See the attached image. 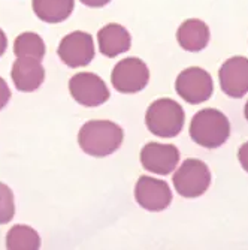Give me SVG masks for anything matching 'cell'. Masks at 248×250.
<instances>
[{
    "label": "cell",
    "instance_id": "1",
    "mask_svg": "<svg viewBox=\"0 0 248 250\" xmlns=\"http://www.w3.org/2000/svg\"><path fill=\"white\" fill-rule=\"evenodd\" d=\"M123 140V129L109 120L87 122L78 133L81 150L95 157H105L115 153L121 147Z\"/></svg>",
    "mask_w": 248,
    "mask_h": 250
},
{
    "label": "cell",
    "instance_id": "2",
    "mask_svg": "<svg viewBox=\"0 0 248 250\" xmlns=\"http://www.w3.org/2000/svg\"><path fill=\"white\" fill-rule=\"evenodd\" d=\"M230 123L221 111L208 108L202 109L191 119L190 136L191 140L205 148H218L229 140Z\"/></svg>",
    "mask_w": 248,
    "mask_h": 250
},
{
    "label": "cell",
    "instance_id": "3",
    "mask_svg": "<svg viewBox=\"0 0 248 250\" xmlns=\"http://www.w3.org/2000/svg\"><path fill=\"white\" fill-rule=\"evenodd\" d=\"M186 114L178 102L163 98L154 101L145 114V125L148 130L160 138H173L184 127Z\"/></svg>",
    "mask_w": 248,
    "mask_h": 250
},
{
    "label": "cell",
    "instance_id": "4",
    "mask_svg": "<svg viewBox=\"0 0 248 250\" xmlns=\"http://www.w3.org/2000/svg\"><path fill=\"white\" fill-rule=\"evenodd\" d=\"M211 185V172L199 159H187L173 174V188L183 198H199Z\"/></svg>",
    "mask_w": 248,
    "mask_h": 250
},
{
    "label": "cell",
    "instance_id": "5",
    "mask_svg": "<svg viewBox=\"0 0 248 250\" xmlns=\"http://www.w3.org/2000/svg\"><path fill=\"white\" fill-rule=\"evenodd\" d=\"M111 81L114 88L120 93H138L147 87L150 81L148 66L138 57H127L118 62L112 69Z\"/></svg>",
    "mask_w": 248,
    "mask_h": 250
},
{
    "label": "cell",
    "instance_id": "6",
    "mask_svg": "<svg viewBox=\"0 0 248 250\" xmlns=\"http://www.w3.org/2000/svg\"><path fill=\"white\" fill-rule=\"evenodd\" d=\"M175 90L179 98L187 104L197 105L207 102L212 92L214 84L211 75L202 67H187L178 75L175 81Z\"/></svg>",
    "mask_w": 248,
    "mask_h": 250
},
{
    "label": "cell",
    "instance_id": "7",
    "mask_svg": "<svg viewBox=\"0 0 248 250\" xmlns=\"http://www.w3.org/2000/svg\"><path fill=\"white\" fill-rule=\"evenodd\" d=\"M69 92L82 106H99L109 99V90L105 81L92 72H81L71 78Z\"/></svg>",
    "mask_w": 248,
    "mask_h": 250
},
{
    "label": "cell",
    "instance_id": "8",
    "mask_svg": "<svg viewBox=\"0 0 248 250\" xmlns=\"http://www.w3.org/2000/svg\"><path fill=\"white\" fill-rule=\"evenodd\" d=\"M134 199L147 211H163L172 202V190L166 181L142 175L134 186Z\"/></svg>",
    "mask_w": 248,
    "mask_h": 250
},
{
    "label": "cell",
    "instance_id": "9",
    "mask_svg": "<svg viewBox=\"0 0 248 250\" xmlns=\"http://www.w3.org/2000/svg\"><path fill=\"white\" fill-rule=\"evenodd\" d=\"M57 54L69 67L87 66L95 57V42L92 35L85 32H72L64 36L58 45Z\"/></svg>",
    "mask_w": 248,
    "mask_h": 250
},
{
    "label": "cell",
    "instance_id": "10",
    "mask_svg": "<svg viewBox=\"0 0 248 250\" xmlns=\"http://www.w3.org/2000/svg\"><path fill=\"white\" fill-rule=\"evenodd\" d=\"M220 87L229 98L239 99L248 93V59L235 56L223 63L218 72Z\"/></svg>",
    "mask_w": 248,
    "mask_h": 250
},
{
    "label": "cell",
    "instance_id": "11",
    "mask_svg": "<svg viewBox=\"0 0 248 250\" xmlns=\"http://www.w3.org/2000/svg\"><path fill=\"white\" fill-rule=\"evenodd\" d=\"M179 162V150L172 144L148 143L141 151V164L145 171L157 175L171 174Z\"/></svg>",
    "mask_w": 248,
    "mask_h": 250
},
{
    "label": "cell",
    "instance_id": "12",
    "mask_svg": "<svg viewBox=\"0 0 248 250\" xmlns=\"http://www.w3.org/2000/svg\"><path fill=\"white\" fill-rule=\"evenodd\" d=\"M11 77L14 85L19 92H35L45 80L42 60H38L35 57H18L12 64Z\"/></svg>",
    "mask_w": 248,
    "mask_h": 250
},
{
    "label": "cell",
    "instance_id": "13",
    "mask_svg": "<svg viewBox=\"0 0 248 250\" xmlns=\"http://www.w3.org/2000/svg\"><path fill=\"white\" fill-rule=\"evenodd\" d=\"M99 50L105 57H117L127 53L132 47V38L126 27L111 22L102 27L97 33Z\"/></svg>",
    "mask_w": 248,
    "mask_h": 250
},
{
    "label": "cell",
    "instance_id": "14",
    "mask_svg": "<svg viewBox=\"0 0 248 250\" xmlns=\"http://www.w3.org/2000/svg\"><path fill=\"white\" fill-rule=\"evenodd\" d=\"M176 41L179 47L190 53H197L207 48L210 42V27L202 20H186L176 32Z\"/></svg>",
    "mask_w": 248,
    "mask_h": 250
},
{
    "label": "cell",
    "instance_id": "15",
    "mask_svg": "<svg viewBox=\"0 0 248 250\" xmlns=\"http://www.w3.org/2000/svg\"><path fill=\"white\" fill-rule=\"evenodd\" d=\"M74 0H33L36 17L45 22H61L74 11Z\"/></svg>",
    "mask_w": 248,
    "mask_h": 250
},
{
    "label": "cell",
    "instance_id": "16",
    "mask_svg": "<svg viewBox=\"0 0 248 250\" xmlns=\"http://www.w3.org/2000/svg\"><path fill=\"white\" fill-rule=\"evenodd\" d=\"M6 247L9 250H36L40 247V237L27 225H15L8 232Z\"/></svg>",
    "mask_w": 248,
    "mask_h": 250
},
{
    "label": "cell",
    "instance_id": "17",
    "mask_svg": "<svg viewBox=\"0 0 248 250\" xmlns=\"http://www.w3.org/2000/svg\"><path fill=\"white\" fill-rule=\"evenodd\" d=\"M14 53L18 57H35L42 60L45 56V43L36 33H21L14 42Z\"/></svg>",
    "mask_w": 248,
    "mask_h": 250
},
{
    "label": "cell",
    "instance_id": "18",
    "mask_svg": "<svg viewBox=\"0 0 248 250\" xmlns=\"http://www.w3.org/2000/svg\"><path fill=\"white\" fill-rule=\"evenodd\" d=\"M15 214L14 193L9 186L0 183V225L9 223Z\"/></svg>",
    "mask_w": 248,
    "mask_h": 250
},
{
    "label": "cell",
    "instance_id": "19",
    "mask_svg": "<svg viewBox=\"0 0 248 250\" xmlns=\"http://www.w3.org/2000/svg\"><path fill=\"white\" fill-rule=\"evenodd\" d=\"M11 99V90L3 78H0V109H3Z\"/></svg>",
    "mask_w": 248,
    "mask_h": 250
},
{
    "label": "cell",
    "instance_id": "20",
    "mask_svg": "<svg viewBox=\"0 0 248 250\" xmlns=\"http://www.w3.org/2000/svg\"><path fill=\"white\" fill-rule=\"evenodd\" d=\"M238 159H239V164H241V167L244 168V171L248 172V141L239 147Z\"/></svg>",
    "mask_w": 248,
    "mask_h": 250
},
{
    "label": "cell",
    "instance_id": "21",
    "mask_svg": "<svg viewBox=\"0 0 248 250\" xmlns=\"http://www.w3.org/2000/svg\"><path fill=\"white\" fill-rule=\"evenodd\" d=\"M111 0H81V3H84L88 8H102L108 5Z\"/></svg>",
    "mask_w": 248,
    "mask_h": 250
},
{
    "label": "cell",
    "instance_id": "22",
    "mask_svg": "<svg viewBox=\"0 0 248 250\" xmlns=\"http://www.w3.org/2000/svg\"><path fill=\"white\" fill-rule=\"evenodd\" d=\"M6 47H8V39H6V35L5 32L0 29V57L3 56V53L6 51Z\"/></svg>",
    "mask_w": 248,
    "mask_h": 250
},
{
    "label": "cell",
    "instance_id": "23",
    "mask_svg": "<svg viewBox=\"0 0 248 250\" xmlns=\"http://www.w3.org/2000/svg\"><path fill=\"white\" fill-rule=\"evenodd\" d=\"M244 114H245V119H247V122H248V102L245 104V109H244Z\"/></svg>",
    "mask_w": 248,
    "mask_h": 250
}]
</instances>
